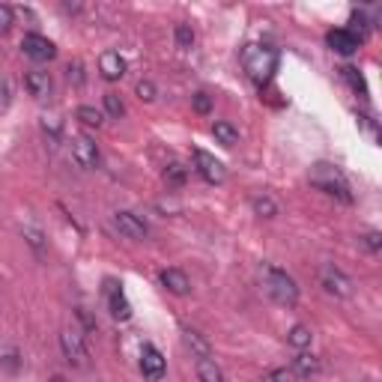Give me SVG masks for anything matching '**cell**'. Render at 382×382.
<instances>
[{"label":"cell","mask_w":382,"mask_h":382,"mask_svg":"<svg viewBox=\"0 0 382 382\" xmlns=\"http://www.w3.org/2000/svg\"><path fill=\"white\" fill-rule=\"evenodd\" d=\"M78 320L84 323V328H87V332H93V328H96V323L90 320V314H87L84 308H78Z\"/></svg>","instance_id":"cell-35"},{"label":"cell","mask_w":382,"mask_h":382,"mask_svg":"<svg viewBox=\"0 0 382 382\" xmlns=\"http://www.w3.org/2000/svg\"><path fill=\"white\" fill-rule=\"evenodd\" d=\"M69 81L72 84H84V66L81 63H72L69 66Z\"/></svg>","instance_id":"cell-34"},{"label":"cell","mask_w":382,"mask_h":382,"mask_svg":"<svg viewBox=\"0 0 382 382\" xmlns=\"http://www.w3.org/2000/svg\"><path fill=\"white\" fill-rule=\"evenodd\" d=\"M212 135H215V141L224 144V147H236L239 144V132L233 129L230 123H215L212 125Z\"/></svg>","instance_id":"cell-22"},{"label":"cell","mask_w":382,"mask_h":382,"mask_svg":"<svg viewBox=\"0 0 382 382\" xmlns=\"http://www.w3.org/2000/svg\"><path fill=\"white\" fill-rule=\"evenodd\" d=\"M340 78H343V81H347V84L352 87V93L359 96V99H367V84H364L362 72L355 69V66H340Z\"/></svg>","instance_id":"cell-19"},{"label":"cell","mask_w":382,"mask_h":382,"mask_svg":"<svg viewBox=\"0 0 382 382\" xmlns=\"http://www.w3.org/2000/svg\"><path fill=\"white\" fill-rule=\"evenodd\" d=\"M12 24H16V9L6 6V4H0V33H9Z\"/></svg>","instance_id":"cell-28"},{"label":"cell","mask_w":382,"mask_h":382,"mask_svg":"<svg viewBox=\"0 0 382 382\" xmlns=\"http://www.w3.org/2000/svg\"><path fill=\"white\" fill-rule=\"evenodd\" d=\"M326 42H328V48L332 51H338V54H343V57H350V54H355V51H359V39H355V36L347 30V27H338V30H332L326 36Z\"/></svg>","instance_id":"cell-13"},{"label":"cell","mask_w":382,"mask_h":382,"mask_svg":"<svg viewBox=\"0 0 382 382\" xmlns=\"http://www.w3.org/2000/svg\"><path fill=\"white\" fill-rule=\"evenodd\" d=\"M195 111L197 113H209L212 111V99L207 93H195Z\"/></svg>","instance_id":"cell-30"},{"label":"cell","mask_w":382,"mask_h":382,"mask_svg":"<svg viewBox=\"0 0 382 382\" xmlns=\"http://www.w3.org/2000/svg\"><path fill=\"white\" fill-rule=\"evenodd\" d=\"M164 180H168V185H176V188H183L185 185V180H188V173H185V168L183 164H168V168H164Z\"/></svg>","instance_id":"cell-24"},{"label":"cell","mask_w":382,"mask_h":382,"mask_svg":"<svg viewBox=\"0 0 382 382\" xmlns=\"http://www.w3.org/2000/svg\"><path fill=\"white\" fill-rule=\"evenodd\" d=\"M72 159L78 161V168H96L99 164V147H96L93 137H87V135L75 137L72 141Z\"/></svg>","instance_id":"cell-10"},{"label":"cell","mask_w":382,"mask_h":382,"mask_svg":"<svg viewBox=\"0 0 382 382\" xmlns=\"http://www.w3.org/2000/svg\"><path fill=\"white\" fill-rule=\"evenodd\" d=\"M173 36H176V45H180V48H191V45H195V30H191L188 24H176Z\"/></svg>","instance_id":"cell-27"},{"label":"cell","mask_w":382,"mask_h":382,"mask_svg":"<svg viewBox=\"0 0 382 382\" xmlns=\"http://www.w3.org/2000/svg\"><path fill=\"white\" fill-rule=\"evenodd\" d=\"M311 185L320 188V191H326V195H332V197H340L343 203L352 200L350 185H347L343 173L335 168V164H316V168L311 171Z\"/></svg>","instance_id":"cell-3"},{"label":"cell","mask_w":382,"mask_h":382,"mask_svg":"<svg viewBox=\"0 0 382 382\" xmlns=\"http://www.w3.org/2000/svg\"><path fill=\"white\" fill-rule=\"evenodd\" d=\"M141 371L149 382H159L164 376V371H168V364H164V355L152 347V343H144L141 350Z\"/></svg>","instance_id":"cell-8"},{"label":"cell","mask_w":382,"mask_h":382,"mask_svg":"<svg viewBox=\"0 0 382 382\" xmlns=\"http://www.w3.org/2000/svg\"><path fill=\"white\" fill-rule=\"evenodd\" d=\"M51 382H66V379H63V376H51Z\"/></svg>","instance_id":"cell-38"},{"label":"cell","mask_w":382,"mask_h":382,"mask_svg":"<svg viewBox=\"0 0 382 382\" xmlns=\"http://www.w3.org/2000/svg\"><path fill=\"white\" fill-rule=\"evenodd\" d=\"M269 382H296V376H292V371H287V367H278V371L269 374Z\"/></svg>","instance_id":"cell-33"},{"label":"cell","mask_w":382,"mask_h":382,"mask_svg":"<svg viewBox=\"0 0 382 382\" xmlns=\"http://www.w3.org/2000/svg\"><path fill=\"white\" fill-rule=\"evenodd\" d=\"M9 101V84H6V78H0V108H4Z\"/></svg>","instance_id":"cell-37"},{"label":"cell","mask_w":382,"mask_h":382,"mask_svg":"<svg viewBox=\"0 0 382 382\" xmlns=\"http://www.w3.org/2000/svg\"><path fill=\"white\" fill-rule=\"evenodd\" d=\"M197 379L200 382H224V374L212 359H197Z\"/></svg>","instance_id":"cell-20"},{"label":"cell","mask_w":382,"mask_h":382,"mask_svg":"<svg viewBox=\"0 0 382 382\" xmlns=\"http://www.w3.org/2000/svg\"><path fill=\"white\" fill-rule=\"evenodd\" d=\"M21 51H24V54H27L30 60H39V63L54 60V54H57L54 42L45 39V36H39V33H27V36H24V39H21Z\"/></svg>","instance_id":"cell-7"},{"label":"cell","mask_w":382,"mask_h":382,"mask_svg":"<svg viewBox=\"0 0 382 382\" xmlns=\"http://www.w3.org/2000/svg\"><path fill=\"white\" fill-rule=\"evenodd\" d=\"M263 287L272 296V302L284 304V308H292V304L299 302L296 281H292L284 269H278V266H263Z\"/></svg>","instance_id":"cell-2"},{"label":"cell","mask_w":382,"mask_h":382,"mask_svg":"<svg viewBox=\"0 0 382 382\" xmlns=\"http://www.w3.org/2000/svg\"><path fill=\"white\" fill-rule=\"evenodd\" d=\"M24 236H27V242H30V245H33L36 251H39V248H42V236H39V233H36V230H24Z\"/></svg>","instance_id":"cell-36"},{"label":"cell","mask_w":382,"mask_h":382,"mask_svg":"<svg viewBox=\"0 0 382 382\" xmlns=\"http://www.w3.org/2000/svg\"><path fill=\"white\" fill-rule=\"evenodd\" d=\"M99 72L105 81H120L125 75V60L120 57V51H105L99 57Z\"/></svg>","instance_id":"cell-12"},{"label":"cell","mask_w":382,"mask_h":382,"mask_svg":"<svg viewBox=\"0 0 382 382\" xmlns=\"http://www.w3.org/2000/svg\"><path fill=\"white\" fill-rule=\"evenodd\" d=\"M113 224H117V230H120L125 239H135V242L147 239V224L137 218L135 212H117V215H113Z\"/></svg>","instance_id":"cell-11"},{"label":"cell","mask_w":382,"mask_h":382,"mask_svg":"<svg viewBox=\"0 0 382 382\" xmlns=\"http://www.w3.org/2000/svg\"><path fill=\"white\" fill-rule=\"evenodd\" d=\"M251 207H254V212H257L260 218H275V215H278V203L272 197H266V195L263 197H254Z\"/></svg>","instance_id":"cell-23"},{"label":"cell","mask_w":382,"mask_h":382,"mask_svg":"<svg viewBox=\"0 0 382 382\" xmlns=\"http://www.w3.org/2000/svg\"><path fill=\"white\" fill-rule=\"evenodd\" d=\"M60 347H63V355H66V362L75 364V367H87V347H84V338L78 332H72V328H66V332H60Z\"/></svg>","instance_id":"cell-6"},{"label":"cell","mask_w":382,"mask_h":382,"mask_svg":"<svg viewBox=\"0 0 382 382\" xmlns=\"http://www.w3.org/2000/svg\"><path fill=\"white\" fill-rule=\"evenodd\" d=\"M367 382H371V379H367Z\"/></svg>","instance_id":"cell-39"},{"label":"cell","mask_w":382,"mask_h":382,"mask_svg":"<svg viewBox=\"0 0 382 382\" xmlns=\"http://www.w3.org/2000/svg\"><path fill=\"white\" fill-rule=\"evenodd\" d=\"M278 63H281V54L272 45H245V51H242V66H245L248 78L260 87L275 78Z\"/></svg>","instance_id":"cell-1"},{"label":"cell","mask_w":382,"mask_h":382,"mask_svg":"<svg viewBox=\"0 0 382 382\" xmlns=\"http://www.w3.org/2000/svg\"><path fill=\"white\" fill-rule=\"evenodd\" d=\"M101 101H105V111L111 113V117H123V113H125V105H123V99L117 93H105V99H101Z\"/></svg>","instance_id":"cell-26"},{"label":"cell","mask_w":382,"mask_h":382,"mask_svg":"<svg viewBox=\"0 0 382 382\" xmlns=\"http://www.w3.org/2000/svg\"><path fill=\"white\" fill-rule=\"evenodd\" d=\"M135 90H137V96H141L144 101H152V99H156V84H152V81H137Z\"/></svg>","instance_id":"cell-29"},{"label":"cell","mask_w":382,"mask_h":382,"mask_svg":"<svg viewBox=\"0 0 382 382\" xmlns=\"http://www.w3.org/2000/svg\"><path fill=\"white\" fill-rule=\"evenodd\" d=\"M183 340H185V347L197 355V359H212V347H209V340L203 338L200 332H195V328H185V332H183Z\"/></svg>","instance_id":"cell-17"},{"label":"cell","mask_w":382,"mask_h":382,"mask_svg":"<svg viewBox=\"0 0 382 382\" xmlns=\"http://www.w3.org/2000/svg\"><path fill=\"white\" fill-rule=\"evenodd\" d=\"M75 117H78L84 125H96V129L101 125V111H96V108H90V105H81Z\"/></svg>","instance_id":"cell-25"},{"label":"cell","mask_w":382,"mask_h":382,"mask_svg":"<svg viewBox=\"0 0 382 382\" xmlns=\"http://www.w3.org/2000/svg\"><path fill=\"white\" fill-rule=\"evenodd\" d=\"M105 299H108V308L113 314V320H129L132 316V304L125 299V292L117 281H105Z\"/></svg>","instance_id":"cell-9"},{"label":"cell","mask_w":382,"mask_h":382,"mask_svg":"<svg viewBox=\"0 0 382 382\" xmlns=\"http://www.w3.org/2000/svg\"><path fill=\"white\" fill-rule=\"evenodd\" d=\"M311 340H314V335H311V328H308V326H292L290 332H287V343H290V347H296L299 352H302V350H308V347H311Z\"/></svg>","instance_id":"cell-21"},{"label":"cell","mask_w":382,"mask_h":382,"mask_svg":"<svg viewBox=\"0 0 382 382\" xmlns=\"http://www.w3.org/2000/svg\"><path fill=\"white\" fill-rule=\"evenodd\" d=\"M292 376H302V379H311V376H316L320 374V362L314 359V355H308V352H299L296 359H292Z\"/></svg>","instance_id":"cell-16"},{"label":"cell","mask_w":382,"mask_h":382,"mask_svg":"<svg viewBox=\"0 0 382 382\" xmlns=\"http://www.w3.org/2000/svg\"><path fill=\"white\" fill-rule=\"evenodd\" d=\"M42 129H45V135L57 137V135H60V129H63V123H60L57 117H45V120H42Z\"/></svg>","instance_id":"cell-32"},{"label":"cell","mask_w":382,"mask_h":382,"mask_svg":"<svg viewBox=\"0 0 382 382\" xmlns=\"http://www.w3.org/2000/svg\"><path fill=\"white\" fill-rule=\"evenodd\" d=\"M195 168H197V173L203 176V180L212 183V185H221L227 180V168L207 149H195Z\"/></svg>","instance_id":"cell-4"},{"label":"cell","mask_w":382,"mask_h":382,"mask_svg":"<svg viewBox=\"0 0 382 382\" xmlns=\"http://www.w3.org/2000/svg\"><path fill=\"white\" fill-rule=\"evenodd\" d=\"M371 27H374V21L367 18V12H364V9H352V16H350V27H347V30L355 36V39L364 42V36L371 33Z\"/></svg>","instance_id":"cell-18"},{"label":"cell","mask_w":382,"mask_h":382,"mask_svg":"<svg viewBox=\"0 0 382 382\" xmlns=\"http://www.w3.org/2000/svg\"><path fill=\"white\" fill-rule=\"evenodd\" d=\"M362 242H364L367 251H379V248H382V233H379V230H371Z\"/></svg>","instance_id":"cell-31"},{"label":"cell","mask_w":382,"mask_h":382,"mask_svg":"<svg viewBox=\"0 0 382 382\" xmlns=\"http://www.w3.org/2000/svg\"><path fill=\"white\" fill-rule=\"evenodd\" d=\"M161 284L168 287L173 296H188V290H191V281H188V275L183 269H164L161 272Z\"/></svg>","instance_id":"cell-15"},{"label":"cell","mask_w":382,"mask_h":382,"mask_svg":"<svg viewBox=\"0 0 382 382\" xmlns=\"http://www.w3.org/2000/svg\"><path fill=\"white\" fill-rule=\"evenodd\" d=\"M24 87L30 90V96L36 99H48L51 90H54V81H51L48 72H27L24 75Z\"/></svg>","instance_id":"cell-14"},{"label":"cell","mask_w":382,"mask_h":382,"mask_svg":"<svg viewBox=\"0 0 382 382\" xmlns=\"http://www.w3.org/2000/svg\"><path fill=\"white\" fill-rule=\"evenodd\" d=\"M320 284L326 287V292H332V296H338V299H347L352 292V281L332 263H326L320 269Z\"/></svg>","instance_id":"cell-5"}]
</instances>
